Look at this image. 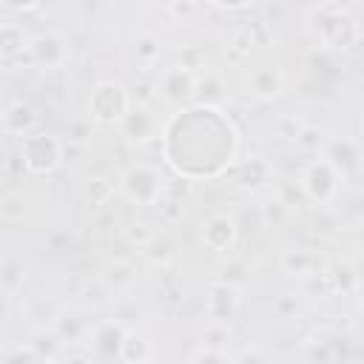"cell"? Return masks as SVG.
I'll list each match as a JSON object with an SVG mask.
<instances>
[{
    "instance_id": "cell-1",
    "label": "cell",
    "mask_w": 364,
    "mask_h": 364,
    "mask_svg": "<svg viewBox=\"0 0 364 364\" xmlns=\"http://www.w3.org/2000/svg\"><path fill=\"white\" fill-rule=\"evenodd\" d=\"M236 148L239 139L233 122L210 105H199L171 117L162 139L168 165L188 179L216 176L225 165H230Z\"/></svg>"
},
{
    "instance_id": "cell-2",
    "label": "cell",
    "mask_w": 364,
    "mask_h": 364,
    "mask_svg": "<svg viewBox=\"0 0 364 364\" xmlns=\"http://www.w3.org/2000/svg\"><path fill=\"white\" fill-rule=\"evenodd\" d=\"M307 28L316 43H321L324 48H333V51H347L358 43L355 20L333 3H321L318 9H313L307 17Z\"/></svg>"
},
{
    "instance_id": "cell-3",
    "label": "cell",
    "mask_w": 364,
    "mask_h": 364,
    "mask_svg": "<svg viewBox=\"0 0 364 364\" xmlns=\"http://www.w3.org/2000/svg\"><path fill=\"white\" fill-rule=\"evenodd\" d=\"M20 154H23L26 171H31L37 176L54 173L65 162L63 142L57 136H51V134H37V131H31L28 136L20 139Z\"/></svg>"
},
{
    "instance_id": "cell-4",
    "label": "cell",
    "mask_w": 364,
    "mask_h": 364,
    "mask_svg": "<svg viewBox=\"0 0 364 364\" xmlns=\"http://www.w3.org/2000/svg\"><path fill=\"white\" fill-rule=\"evenodd\" d=\"M88 111H91V119L102 122V125H114V122H122L125 114L131 111V100H128V91L119 85V82H100L91 97H88Z\"/></svg>"
},
{
    "instance_id": "cell-5",
    "label": "cell",
    "mask_w": 364,
    "mask_h": 364,
    "mask_svg": "<svg viewBox=\"0 0 364 364\" xmlns=\"http://www.w3.org/2000/svg\"><path fill=\"white\" fill-rule=\"evenodd\" d=\"M122 191H125V196H128L131 202H136V205H156L159 196H162V191H165V182H162V176H159L154 168H148V165H134V168L122 176Z\"/></svg>"
},
{
    "instance_id": "cell-6",
    "label": "cell",
    "mask_w": 364,
    "mask_h": 364,
    "mask_svg": "<svg viewBox=\"0 0 364 364\" xmlns=\"http://www.w3.org/2000/svg\"><path fill=\"white\" fill-rule=\"evenodd\" d=\"M26 54H28V65H37V68H46V71L63 68L71 57L68 43L54 31H46V34H37L34 40H28Z\"/></svg>"
},
{
    "instance_id": "cell-7",
    "label": "cell",
    "mask_w": 364,
    "mask_h": 364,
    "mask_svg": "<svg viewBox=\"0 0 364 364\" xmlns=\"http://www.w3.org/2000/svg\"><path fill=\"white\" fill-rule=\"evenodd\" d=\"M301 191H304L307 199H313L318 205H327L338 191V171L333 168V162L330 159L310 162L304 176H301Z\"/></svg>"
},
{
    "instance_id": "cell-8",
    "label": "cell",
    "mask_w": 364,
    "mask_h": 364,
    "mask_svg": "<svg viewBox=\"0 0 364 364\" xmlns=\"http://www.w3.org/2000/svg\"><path fill=\"white\" fill-rule=\"evenodd\" d=\"M193 88H196V80H193V74H191L188 65H173V68H168V71L159 77V94H162V100H168V102H182V100H188V97L193 94Z\"/></svg>"
},
{
    "instance_id": "cell-9",
    "label": "cell",
    "mask_w": 364,
    "mask_h": 364,
    "mask_svg": "<svg viewBox=\"0 0 364 364\" xmlns=\"http://www.w3.org/2000/svg\"><path fill=\"white\" fill-rule=\"evenodd\" d=\"M239 310V296H236V287L228 284V282H219L210 287V296H208V313L213 318V324H230L233 316Z\"/></svg>"
},
{
    "instance_id": "cell-10",
    "label": "cell",
    "mask_w": 364,
    "mask_h": 364,
    "mask_svg": "<svg viewBox=\"0 0 364 364\" xmlns=\"http://www.w3.org/2000/svg\"><path fill=\"white\" fill-rule=\"evenodd\" d=\"M37 125V111L31 102H23V100H14L3 108V131L9 136H28Z\"/></svg>"
},
{
    "instance_id": "cell-11",
    "label": "cell",
    "mask_w": 364,
    "mask_h": 364,
    "mask_svg": "<svg viewBox=\"0 0 364 364\" xmlns=\"http://www.w3.org/2000/svg\"><path fill=\"white\" fill-rule=\"evenodd\" d=\"M233 239H236V225H233V219L225 216V213H213V216L202 225V242H205V247L213 250V253H225V250L233 245Z\"/></svg>"
},
{
    "instance_id": "cell-12",
    "label": "cell",
    "mask_w": 364,
    "mask_h": 364,
    "mask_svg": "<svg viewBox=\"0 0 364 364\" xmlns=\"http://www.w3.org/2000/svg\"><path fill=\"white\" fill-rule=\"evenodd\" d=\"M125 338H128V333H125V327H122L119 321H102V324H97V330H94V336H91L94 350H97V355H102V358H114V355L122 358Z\"/></svg>"
},
{
    "instance_id": "cell-13",
    "label": "cell",
    "mask_w": 364,
    "mask_h": 364,
    "mask_svg": "<svg viewBox=\"0 0 364 364\" xmlns=\"http://www.w3.org/2000/svg\"><path fill=\"white\" fill-rule=\"evenodd\" d=\"M282 267L290 276H321L324 262L313 250H290L282 256Z\"/></svg>"
},
{
    "instance_id": "cell-14",
    "label": "cell",
    "mask_w": 364,
    "mask_h": 364,
    "mask_svg": "<svg viewBox=\"0 0 364 364\" xmlns=\"http://www.w3.org/2000/svg\"><path fill=\"white\" fill-rule=\"evenodd\" d=\"M122 128H125V136H128V139L142 142V139H148V136L154 134L156 122H154V117H151L145 108H131V111L125 114V119H122Z\"/></svg>"
},
{
    "instance_id": "cell-15",
    "label": "cell",
    "mask_w": 364,
    "mask_h": 364,
    "mask_svg": "<svg viewBox=\"0 0 364 364\" xmlns=\"http://www.w3.org/2000/svg\"><path fill=\"white\" fill-rule=\"evenodd\" d=\"M250 91L259 94V97H276L282 91V74L270 65H259L250 71Z\"/></svg>"
},
{
    "instance_id": "cell-16",
    "label": "cell",
    "mask_w": 364,
    "mask_h": 364,
    "mask_svg": "<svg viewBox=\"0 0 364 364\" xmlns=\"http://www.w3.org/2000/svg\"><path fill=\"white\" fill-rule=\"evenodd\" d=\"M270 179V165L262 156H250L247 162L239 165V185L247 191H259Z\"/></svg>"
},
{
    "instance_id": "cell-17",
    "label": "cell",
    "mask_w": 364,
    "mask_h": 364,
    "mask_svg": "<svg viewBox=\"0 0 364 364\" xmlns=\"http://www.w3.org/2000/svg\"><path fill=\"white\" fill-rule=\"evenodd\" d=\"M324 159H330V162H333V168H336L338 173H347V171H353V168L358 165V151H355V145H353V142L341 139V142H330V148H327V156H324Z\"/></svg>"
},
{
    "instance_id": "cell-18",
    "label": "cell",
    "mask_w": 364,
    "mask_h": 364,
    "mask_svg": "<svg viewBox=\"0 0 364 364\" xmlns=\"http://www.w3.org/2000/svg\"><path fill=\"white\" fill-rule=\"evenodd\" d=\"M28 51V43L23 37V28H17L14 23H6L3 31H0V54H3V63H11L14 54H23Z\"/></svg>"
},
{
    "instance_id": "cell-19",
    "label": "cell",
    "mask_w": 364,
    "mask_h": 364,
    "mask_svg": "<svg viewBox=\"0 0 364 364\" xmlns=\"http://www.w3.org/2000/svg\"><path fill=\"white\" fill-rule=\"evenodd\" d=\"M253 28L250 26H239L233 34H230V46H228V51H230V57L239 63V60H245L247 54H250V48H253Z\"/></svg>"
},
{
    "instance_id": "cell-20",
    "label": "cell",
    "mask_w": 364,
    "mask_h": 364,
    "mask_svg": "<svg viewBox=\"0 0 364 364\" xmlns=\"http://www.w3.org/2000/svg\"><path fill=\"white\" fill-rule=\"evenodd\" d=\"M20 284H23V264L17 259H6L3 262V290L11 296Z\"/></svg>"
},
{
    "instance_id": "cell-21",
    "label": "cell",
    "mask_w": 364,
    "mask_h": 364,
    "mask_svg": "<svg viewBox=\"0 0 364 364\" xmlns=\"http://www.w3.org/2000/svg\"><path fill=\"white\" fill-rule=\"evenodd\" d=\"M262 210H264V219L273 222V225L284 222V216H287V205H284L282 199H267V202L262 205Z\"/></svg>"
},
{
    "instance_id": "cell-22",
    "label": "cell",
    "mask_w": 364,
    "mask_h": 364,
    "mask_svg": "<svg viewBox=\"0 0 364 364\" xmlns=\"http://www.w3.org/2000/svg\"><path fill=\"white\" fill-rule=\"evenodd\" d=\"M136 57H142V60H156L159 57V46H156V40L151 37V34H142L139 40H136Z\"/></svg>"
},
{
    "instance_id": "cell-23",
    "label": "cell",
    "mask_w": 364,
    "mask_h": 364,
    "mask_svg": "<svg viewBox=\"0 0 364 364\" xmlns=\"http://www.w3.org/2000/svg\"><path fill=\"white\" fill-rule=\"evenodd\" d=\"M57 333H60L63 338L68 336V341H71V338H77V336L82 333V324H80L74 316H71V318H68V316H60V318H57Z\"/></svg>"
},
{
    "instance_id": "cell-24",
    "label": "cell",
    "mask_w": 364,
    "mask_h": 364,
    "mask_svg": "<svg viewBox=\"0 0 364 364\" xmlns=\"http://www.w3.org/2000/svg\"><path fill=\"white\" fill-rule=\"evenodd\" d=\"M171 11H173L176 17H193L196 6H193V0H173V3H171Z\"/></svg>"
},
{
    "instance_id": "cell-25",
    "label": "cell",
    "mask_w": 364,
    "mask_h": 364,
    "mask_svg": "<svg viewBox=\"0 0 364 364\" xmlns=\"http://www.w3.org/2000/svg\"><path fill=\"white\" fill-rule=\"evenodd\" d=\"M3 6H6L9 11H28V9L40 6V0H3Z\"/></svg>"
},
{
    "instance_id": "cell-26",
    "label": "cell",
    "mask_w": 364,
    "mask_h": 364,
    "mask_svg": "<svg viewBox=\"0 0 364 364\" xmlns=\"http://www.w3.org/2000/svg\"><path fill=\"white\" fill-rule=\"evenodd\" d=\"M68 139H71V142H85V122H74Z\"/></svg>"
},
{
    "instance_id": "cell-27",
    "label": "cell",
    "mask_w": 364,
    "mask_h": 364,
    "mask_svg": "<svg viewBox=\"0 0 364 364\" xmlns=\"http://www.w3.org/2000/svg\"><path fill=\"white\" fill-rule=\"evenodd\" d=\"M213 6H219V9H245L247 3H253V0H210Z\"/></svg>"
}]
</instances>
